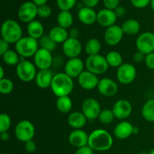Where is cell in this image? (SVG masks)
<instances>
[{
    "label": "cell",
    "mask_w": 154,
    "mask_h": 154,
    "mask_svg": "<svg viewBox=\"0 0 154 154\" xmlns=\"http://www.w3.org/2000/svg\"><path fill=\"white\" fill-rule=\"evenodd\" d=\"M116 119L125 120L132 113V105L129 101L126 99H119L113 105L111 109Z\"/></svg>",
    "instance_id": "12"
},
{
    "label": "cell",
    "mask_w": 154,
    "mask_h": 154,
    "mask_svg": "<svg viewBox=\"0 0 154 154\" xmlns=\"http://www.w3.org/2000/svg\"><path fill=\"white\" fill-rule=\"evenodd\" d=\"M17 15L20 21L29 23L38 16V6L32 2H26L20 6Z\"/></svg>",
    "instance_id": "11"
},
{
    "label": "cell",
    "mask_w": 154,
    "mask_h": 154,
    "mask_svg": "<svg viewBox=\"0 0 154 154\" xmlns=\"http://www.w3.org/2000/svg\"><path fill=\"white\" fill-rule=\"evenodd\" d=\"M52 13V9L48 5H42L38 7V16L41 18L49 17Z\"/></svg>",
    "instance_id": "39"
},
{
    "label": "cell",
    "mask_w": 154,
    "mask_h": 154,
    "mask_svg": "<svg viewBox=\"0 0 154 154\" xmlns=\"http://www.w3.org/2000/svg\"><path fill=\"white\" fill-rule=\"evenodd\" d=\"M78 81L83 89L86 90H92L97 88L99 80L96 75L87 70H84L78 78Z\"/></svg>",
    "instance_id": "18"
},
{
    "label": "cell",
    "mask_w": 154,
    "mask_h": 154,
    "mask_svg": "<svg viewBox=\"0 0 154 154\" xmlns=\"http://www.w3.org/2000/svg\"><path fill=\"white\" fill-rule=\"evenodd\" d=\"M8 51H9V43H8L4 39H0V55L2 56L5 54Z\"/></svg>",
    "instance_id": "44"
},
{
    "label": "cell",
    "mask_w": 154,
    "mask_h": 154,
    "mask_svg": "<svg viewBox=\"0 0 154 154\" xmlns=\"http://www.w3.org/2000/svg\"><path fill=\"white\" fill-rule=\"evenodd\" d=\"M78 17L79 20L84 25H92L97 22V13L93 8L82 7L78 11Z\"/></svg>",
    "instance_id": "24"
},
{
    "label": "cell",
    "mask_w": 154,
    "mask_h": 154,
    "mask_svg": "<svg viewBox=\"0 0 154 154\" xmlns=\"http://www.w3.org/2000/svg\"><path fill=\"white\" fill-rule=\"evenodd\" d=\"M32 2L34 4H35L38 7L42 5H47V2H48V0H32Z\"/></svg>",
    "instance_id": "51"
},
{
    "label": "cell",
    "mask_w": 154,
    "mask_h": 154,
    "mask_svg": "<svg viewBox=\"0 0 154 154\" xmlns=\"http://www.w3.org/2000/svg\"><path fill=\"white\" fill-rule=\"evenodd\" d=\"M33 61L35 66L39 70H46L50 69L51 67L54 59L51 52L42 48H39L38 51L33 57Z\"/></svg>",
    "instance_id": "13"
},
{
    "label": "cell",
    "mask_w": 154,
    "mask_h": 154,
    "mask_svg": "<svg viewBox=\"0 0 154 154\" xmlns=\"http://www.w3.org/2000/svg\"><path fill=\"white\" fill-rule=\"evenodd\" d=\"M120 0H103V2L105 8L114 10L117 6L120 5Z\"/></svg>",
    "instance_id": "41"
},
{
    "label": "cell",
    "mask_w": 154,
    "mask_h": 154,
    "mask_svg": "<svg viewBox=\"0 0 154 154\" xmlns=\"http://www.w3.org/2000/svg\"><path fill=\"white\" fill-rule=\"evenodd\" d=\"M39 48L38 40L29 35L22 37L15 44V51L22 58L34 57Z\"/></svg>",
    "instance_id": "4"
},
{
    "label": "cell",
    "mask_w": 154,
    "mask_h": 154,
    "mask_svg": "<svg viewBox=\"0 0 154 154\" xmlns=\"http://www.w3.org/2000/svg\"><path fill=\"white\" fill-rule=\"evenodd\" d=\"M39 48L52 53L57 48V44L53 40L49 35H44L38 40Z\"/></svg>",
    "instance_id": "34"
},
{
    "label": "cell",
    "mask_w": 154,
    "mask_h": 154,
    "mask_svg": "<svg viewBox=\"0 0 154 154\" xmlns=\"http://www.w3.org/2000/svg\"><path fill=\"white\" fill-rule=\"evenodd\" d=\"M121 27L124 34L128 35H135L139 32L141 25L137 20L129 19L123 23Z\"/></svg>",
    "instance_id": "27"
},
{
    "label": "cell",
    "mask_w": 154,
    "mask_h": 154,
    "mask_svg": "<svg viewBox=\"0 0 154 154\" xmlns=\"http://www.w3.org/2000/svg\"><path fill=\"white\" fill-rule=\"evenodd\" d=\"M149 154H154V149H153V150H150V151L149 152Z\"/></svg>",
    "instance_id": "55"
},
{
    "label": "cell",
    "mask_w": 154,
    "mask_h": 154,
    "mask_svg": "<svg viewBox=\"0 0 154 154\" xmlns=\"http://www.w3.org/2000/svg\"><path fill=\"white\" fill-rule=\"evenodd\" d=\"M51 89L57 98L69 96L74 89L73 78L65 72L56 74L54 76Z\"/></svg>",
    "instance_id": "2"
},
{
    "label": "cell",
    "mask_w": 154,
    "mask_h": 154,
    "mask_svg": "<svg viewBox=\"0 0 154 154\" xmlns=\"http://www.w3.org/2000/svg\"><path fill=\"white\" fill-rule=\"evenodd\" d=\"M3 62L8 66H17L20 62V56L17 54L16 51L9 50L5 54L2 56Z\"/></svg>",
    "instance_id": "33"
},
{
    "label": "cell",
    "mask_w": 154,
    "mask_h": 154,
    "mask_svg": "<svg viewBox=\"0 0 154 154\" xmlns=\"http://www.w3.org/2000/svg\"><path fill=\"white\" fill-rule=\"evenodd\" d=\"M93 151H94V150H93L91 147H90L87 145L85 146V147L77 149L75 154H93Z\"/></svg>",
    "instance_id": "45"
},
{
    "label": "cell",
    "mask_w": 154,
    "mask_h": 154,
    "mask_svg": "<svg viewBox=\"0 0 154 154\" xmlns=\"http://www.w3.org/2000/svg\"><path fill=\"white\" fill-rule=\"evenodd\" d=\"M25 149L28 153H35L36 151V149H37L36 143L33 141V139L26 141V142H25Z\"/></svg>",
    "instance_id": "43"
},
{
    "label": "cell",
    "mask_w": 154,
    "mask_h": 154,
    "mask_svg": "<svg viewBox=\"0 0 154 154\" xmlns=\"http://www.w3.org/2000/svg\"><path fill=\"white\" fill-rule=\"evenodd\" d=\"M7 1H11V0H7Z\"/></svg>",
    "instance_id": "57"
},
{
    "label": "cell",
    "mask_w": 154,
    "mask_h": 154,
    "mask_svg": "<svg viewBox=\"0 0 154 154\" xmlns=\"http://www.w3.org/2000/svg\"><path fill=\"white\" fill-rule=\"evenodd\" d=\"M117 17L116 16L114 10L104 8L97 13V23L102 27L108 28L115 25Z\"/></svg>",
    "instance_id": "20"
},
{
    "label": "cell",
    "mask_w": 154,
    "mask_h": 154,
    "mask_svg": "<svg viewBox=\"0 0 154 154\" xmlns=\"http://www.w3.org/2000/svg\"><path fill=\"white\" fill-rule=\"evenodd\" d=\"M57 108L63 114H68L72 108V101L69 96L58 97L57 99Z\"/></svg>",
    "instance_id": "31"
},
{
    "label": "cell",
    "mask_w": 154,
    "mask_h": 154,
    "mask_svg": "<svg viewBox=\"0 0 154 154\" xmlns=\"http://www.w3.org/2000/svg\"><path fill=\"white\" fill-rule=\"evenodd\" d=\"M114 11L117 17H121L124 16L125 14H126V8H125V7H123V6L122 5H119L114 9Z\"/></svg>",
    "instance_id": "48"
},
{
    "label": "cell",
    "mask_w": 154,
    "mask_h": 154,
    "mask_svg": "<svg viewBox=\"0 0 154 154\" xmlns=\"http://www.w3.org/2000/svg\"><path fill=\"white\" fill-rule=\"evenodd\" d=\"M54 75L53 74L51 69H46V70H39L36 75L35 81L36 85L38 87L41 89H48L51 88V84H52L53 79H54Z\"/></svg>",
    "instance_id": "22"
},
{
    "label": "cell",
    "mask_w": 154,
    "mask_h": 154,
    "mask_svg": "<svg viewBox=\"0 0 154 154\" xmlns=\"http://www.w3.org/2000/svg\"><path fill=\"white\" fill-rule=\"evenodd\" d=\"M85 66L87 71L96 75L105 73L109 67L106 58L100 54L88 56L86 60Z\"/></svg>",
    "instance_id": "7"
},
{
    "label": "cell",
    "mask_w": 154,
    "mask_h": 154,
    "mask_svg": "<svg viewBox=\"0 0 154 154\" xmlns=\"http://www.w3.org/2000/svg\"><path fill=\"white\" fill-rule=\"evenodd\" d=\"M137 70L131 63H123L117 71V78L123 85H129L135 80Z\"/></svg>",
    "instance_id": "8"
},
{
    "label": "cell",
    "mask_w": 154,
    "mask_h": 154,
    "mask_svg": "<svg viewBox=\"0 0 154 154\" xmlns=\"http://www.w3.org/2000/svg\"><path fill=\"white\" fill-rule=\"evenodd\" d=\"M76 2L77 0H57V5L60 11H70Z\"/></svg>",
    "instance_id": "38"
},
{
    "label": "cell",
    "mask_w": 154,
    "mask_h": 154,
    "mask_svg": "<svg viewBox=\"0 0 154 154\" xmlns=\"http://www.w3.org/2000/svg\"><path fill=\"white\" fill-rule=\"evenodd\" d=\"M82 44L78 38L69 37L63 44V52L69 59L78 58L82 52Z\"/></svg>",
    "instance_id": "14"
},
{
    "label": "cell",
    "mask_w": 154,
    "mask_h": 154,
    "mask_svg": "<svg viewBox=\"0 0 154 154\" xmlns=\"http://www.w3.org/2000/svg\"><path fill=\"white\" fill-rule=\"evenodd\" d=\"M57 20L59 26L66 29L72 26L74 21L73 15L72 14L70 11H60L57 15Z\"/></svg>",
    "instance_id": "28"
},
{
    "label": "cell",
    "mask_w": 154,
    "mask_h": 154,
    "mask_svg": "<svg viewBox=\"0 0 154 154\" xmlns=\"http://www.w3.org/2000/svg\"><path fill=\"white\" fill-rule=\"evenodd\" d=\"M2 154H11V153H2Z\"/></svg>",
    "instance_id": "56"
},
{
    "label": "cell",
    "mask_w": 154,
    "mask_h": 154,
    "mask_svg": "<svg viewBox=\"0 0 154 154\" xmlns=\"http://www.w3.org/2000/svg\"><path fill=\"white\" fill-rule=\"evenodd\" d=\"M142 117L147 122L154 123V99L147 100L141 109Z\"/></svg>",
    "instance_id": "29"
},
{
    "label": "cell",
    "mask_w": 154,
    "mask_h": 154,
    "mask_svg": "<svg viewBox=\"0 0 154 154\" xmlns=\"http://www.w3.org/2000/svg\"><path fill=\"white\" fill-rule=\"evenodd\" d=\"M98 91L105 97H112L118 91V85L114 80L108 78L99 80L98 84Z\"/></svg>",
    "instance_id": "17"
},
{
    "label": "cell",
    "mask_w": 154,
    "mask_h": 154,
    "mask_svg": "<svg viewBox=\"0 0 154 154\" xmlns=\"http://www.w3.org/2000/svg\"><path fill=\"white\" fill-rule=\"evenodd\" d=\"M5 78V69L2 66H0V80Z\"/></svg>",
    "instance_id": "52"
},
{
    "label": "cell",
    "mask_w": 154,
    "mask_h": 154,
    "mask_svg": "<svg viewBox=\"0 0 154 154\" xmlns=\"http://www.w3.org/2000/svg\"><path fill=\"white\" fill-rule=\"evenodd\" d=\"M99 2V0H82V3L84 5V7L90 8H93L96 7Z\"/></svg>",
    "instance_id": "47"
},
{
    "label": "cell",
    "mask_w": 154,
    "mask_h": 154,
    "mask_svg": "<svg viewBox=\"0 0 154 154\" xmlns=\"http://www.w3.org/2000/svg\"><path fill=\"white\" fill-rule=\"evenodd\" d=\"M123 35L124 32L122 29V27L115 24L106 29L104 34V39L108 45L115 46L121 42Z\"/></svg>",
    "instance_id": "15"
},
{
    "label": "cell",
    "mask_w": 154,
    "mask_h": 154,
    "mask_svg": "<svg viewBox=\"0 0 154 154\" xmlns=\"http://www.w3.org/2000/svg\"><path fill=\"white\" fill-rule=\"evenodd\" d=\"M27 33L28 35L36 40H39L45 35V28L39 20H34L27 24Z\"/></svg>",
    "instance_id": "25"
},
{
    "label": "cell",
    "mask_w": 154,
    "mask_h": 154,
    "mask_svg": "<svg viewBox=\"0 0 154 154\" xmlns=\"http://www.w3.org/2000/svg\"><path fill=\"white\" fill-rule=\"evenodd\" d=\"M113 144L112 135L105 129H95L89 135L88 146L95 151H107L112 147Z\"/></svg>",
    "instance_id": "1"
},
{
    "label": "cell",
    "mask_w": 154,
    "mask_h": 154,
    "mask_svg": "<svg viewBox=\"0 0 154 154\" xmlns=\"http://www.w3.org/2000/svg\"><path fill=\"white\" fill-rule=\"evenodd\" d=\"M84 71V63L81 59H69L64 67V72L72 78H78Z\"/></svg>",
    "instance_id": "16"
},
{
    "label": "cell",
    "mask_w": 154,
    "mask_h": 154,
    "mask_svg": "<svg viewBox=\"0 0 154 154\" xmlns=\"http://www.w3.org/2000/svg\"><path fill=\"white\" fill-rule=\"evenodd\" d=\"M36 69L34 63L27 60H21L16 66L17 76L23 82H30L35 79L38 72Z\"/></svg>",
    "instance_id": "5"
},
{
    "label": "cell",
    "mask_w": 154,
    "mask_h": 154,
    "mask_svg": "<svg viewBox=\"0 0 154 154\" xmlns=\"http://www.w3.org/2000/svg\"><path fill=\"white\" fill-rule=\"evenodd\" d=\"M114 118L115 117H114L113 111L110 109L102 110L99 117H98L100 123H103V124H110L114 121Z\"/></svg>",
    "instance_id": "35"
},
{
    "label": "cell",
    "mask_w": 154,
    "mask_h": 154,
    "mask_svg": "<svg viewBox=\"0 0 154 154\" xmlns=\"http://www.w3.org/2000/svg\"><path fill=\"white\" fill-rule=\"evenodd\" d=\"M150 5V7H151L152 8V11L154 12V0H151Z\"/></svg>",
    "instance_id": "54"
},
{
    "label": "cell",
    "mask_w": 154,
    "mask_h": 154,
    "mask_svg": "<svg viewBox=\"0 0 154 154\" xmlns=\"http://www.w3.org/2000/svg\"><path fill=\"white\" fill-rule=\"evenodd\" d=\"M69 142L77 149L85 147L88 145L89 135L83 129H74L69 135Z\"/></svg>",
    "instance_id": "19"
},
{
    "label": "cell",
    "mask_w": 154,
    "mask_h": 154,
    "mask_svg": "<svg viewBox=\"0 0 154 154\" xmlns=\"http://www.w3.org/2000/svg\"><path fill=\"white\" fill-rule=\"evenodd\" d=\"M87 117L82 111H73L68 116V124L74 129H82L85 126L87 121Z\"/></svg>",
    "instance_id": "23"
},
{
    "label": "cell",
    "mask_w": 154,
    "mask_h": 154,
    "mask_svg": "<svg viewBox=\"0 0 154 154\" xmlns=\"http://www.w3.org/2000/svg\"><path fill=\"white\" fill-rule=\"evenodd\" d=\"M69 37L73 38H78L79 37V31L78 30V29L76 28H72V29L69 32Z\"/></svg>",
    "instance_id": "49"
},
{
    "label": "cell",
    "mask_w": 154,
    "mask_h": 154,
    "mask_svg": "<svg viewBox=\"0 0 154 154\" xmlns=\"http://www.w3.org/2000/svg\"><path fill=\"white\" fill-rule=\"evenodd\" d=\"M11 126V119L10 116L5 113L0 114V133L8 132Z\"/></svg>",
    "instance_id": "37"
},
{
    "label": "cell",
    "mask_w": 154,
    "mask_h": 154,
    "mask_svg": "<svg viewBox=\"0 0 154 154\" xmlns=\"http://www.w3.org/2000/svg\"><path fill=\"white\" fill-rule=\"evenodd\" d=\"M137 50L145 55L154 52V33L145 32L138 36L135 42Z\"/></svg>",
    "instance_id": "9"
},
{
    "label": "cell",
    "mask_w": 154,
    "mask_h": 154,
    "mask_svg": "<svg viewBox=\"0 0 154 154\" xmlns=\"http://www.w3.org/2000/svg\"><path fill=\"white\" fill-rule=\"evenodd\" d=\"M0 137H1L2 141H7L10 139V134L8 132H2V133H0Z\"/></svg>",
    "instance_id": "50"
},
{
    "label": "cell",
    "mask_w": 154,
    "mask_h": 154,
    "mask_svg": "<svg viewBox=\"0 0 154 154\" xmlns=\"http://www.w3.org/2000/svg\"><path fill=\"white\" fill-rule=\"evenodd\" d=\"M1 38L9 44H16L23 37V29L14 20H6L2 24Z\"/></svg>",
    "instance_id": "3"
},
{
    "label": "cell",
    "mask_w": 154,
    "mask_h": 154,
    "mask_svg": "<svg viewBox=\"0 0 154 154\" xmlns=\"http://www.w3.org/2000/svg\"><path fill=\"white\" fill-rule=\"evenodd\" d=\"M139 132V129L138 127H135L134 126V129H133V134L134 135H136V134H138Z\"/></svg>",
    "instance_id": "53"
},
{
    "label": "cell",
    "mask_w": 154,
    "mask_h": 154,
    "mask_svg": "<svg viewBox=\"0 0 154 154\" xmlns=\"http://www.w3.org/2000/svg\"><path fill=\"white\" fill-rule=\"evenodd\" d=\"M107 62L108 66L112 68H117L118 69L123 64V57L121 54L116 51H111L107 54L106 57Z\"/></svg>",
    "instance_id": "32"
},
{
    "label": "cell",
    "mask_w": 154,
    "mask_h": 154,
    "mask_svg": "<svg viewBox=\"0 0 154 154\" xmlns=\"http://www.w3.org/2000/svg\"><path fill=\"white\" fill-rule=\"evenodd\" d=\"M133 129L134 126L130 122L122 120L114 128V136L119 140H125L133 135Z\"/></svg>",
    "instance_id": "21"
},
{
    "label": "cell",
    "mask_w": 154,
    "mask_h": 154,
    "mask_svg": "<svg viewBox=\"0 0 154 154\" xmlns=\"http://www.w3.org/2000/svg\"><path fill=\"white\" fill-rule=\"evenodd\" d=\"M102 48V45L99 39L97 38H90L86 43L84 50L85 52L88 56H93L99 54V52Z\"/></svg>",
    "instance_id": "30"
},
{
    "label": "cell",
    "mask_w": 154,
    "mask_h": 154,
    "mask_svg": "<svg viewBox=\"0 0 154 154\" xmlns=\"http://www.w3.org/2000/svg\"><path fill=\"white\" fill-rule=\"evenodd\" d=\"M14 135L17 139L25 143L33 139L35 135V127L29 120H20L15 126Z\"/></svg>",
    "instance_id": "6"
},
{
    "label": "cell",
    "mask_w": 154,
    "mask_h": 154,
    "mask_svg": "<svg viewBox=\"0 0 154 154\" xmlns=\"http://www.w3.org/2000/svg\"><path fill=\"white\" fill-rule=\"evenodd\" d=\"M48 35L57 44H63L69 38V33L68 30L59 26L53 27L50 30Z\"/></svg>",
    "instance_id": "26"
},
{
    "label": "cell",
    "mask_w": 154,
    "mask_h": 154,
    "mask_svg": "<svg viewBox=\"0 0 154 154\" xmlns=\"http://www.w3.org/2000/svg\"><path fill=\"white\" fill-rule=\"evenodd\" d=\"M82 113L87 120H93L98 118L102 111L101 105L98 100L93 98H88L85 99L81 106Z\"/></svg>",
    "instance_id": "10"
},
{
    "label": "cell",
    "mask_w": 154,
    "mask_h": 154,
    "mask_svg": "<svg viewBox=\"0 0 154 154\" xmlns=\"http://www.w3.org/2000/svg\"><path fill=\"white\" fill-rule=\"evenodd\" d=\"M131 4L137 8H144L150 4L151 0H130Z\"/></svg>",
    "instance_id": "40"
},
{
    "label": "cell",
    "mask_w": 154,
    "mask_h": 154,
    "mask_svg": "<svg viewBox=\"0 0 154 154\" xmlns=\"http://www.w3.org/2000/svg\"><path fill=\"white\" fill-rule=\"evenodd\" d=\"M144 63L149 69L154 70V52L146 55Z\"/></svg>",
    "instance_id": "42"
},
{
    "label": "cell",
    "mask_w": 154,
    "mask_h": 154,
    "mask_svg": "<svg viewBox=\"0 0 154 154\" xmlns=\"http://www.w3.org/2000/svg\"><path fill=\"white\" fill-rule=\"evenodd\" d=\"M145 57L146 55L144 54L143 53L140 52V51H137L136 53H135L133 56V60L135 63H142L145 60Z\"/></svg>",
    "instance_id": "46"
},
{
    "label": "cell",
    "mask_w": 154,
    "mask_h": 154,
    "mask_svg": "<svg viewBox=\"0 0 154 154\" xmlns=\"http://www.w3.org/2000/svg\"><path fill=\"white\" fill-rule=\"evenodd\" d=\"M14 90V82L11 79L5 78L0 80V92L3 95L12 93Z\"/></svg>",
    "instance_id": "36"
}]
</instances>
